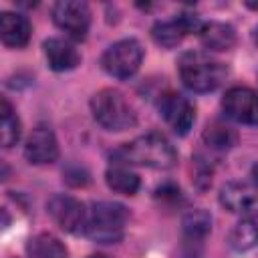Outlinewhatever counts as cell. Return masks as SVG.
<instances>
[{
    "instance_id": "1",
    "label": "cell",
    "mask_w": 258,
    "mask_h": 258,
    "mask_svg": "<svg viewBox=\"0 0 258 258\" xmlns=\"http://www.w3.org/2000/svg\"><path fill=\"white\" fill-rule=\"evenodd\" d=\"M113 157L119 163L141 165V167H151V169H169L177 161L175 147L169 143L165 135L157 131H149L145 135L135 137L133 141L117 149Z\"/></svg>"
},
{
    "instance_id": "2",
    "label": "cell",
    "mask_w": 258,
    "mask_h": 258,
    "mask_svg": "<svg viewBox=\"0 0 258 258\" xmlns=\"http://www.w3.org/2000/svg\"><path fill=\"white\" fill-rule=\"evenodd\" d=\"M177 71L181 83L194 93L216 91L228 77V67L206 52L187 50L177 60Z\"/></svg>"
},
{
    "instance_id": "3",
    "label": "cell",
    "mask_w": 258,
    "mask_h": 258,
    "mask_svg": "<svg viewBox=\"0 0 258 258\" xmlns=\"http://www.w3.org/2000/svg\"><path fill=\"white\" fill-rule=\"evenodd\" d=\"M93 119L107 131H125L137 123L135 109L117 89H101L91 97Z\"/></svg>"
},
{
    "instance_id": "4",
    "label": "cell",
    "mask_w": 258,
    "mask_h": 258,
    "mask_svg": "<svg viewBox=\"0 0 258 258\" xmlns=\"http://www.w3.org/2000/svg\"><path fill=\"white\" fill-rule=\"evenodd\" d=\"M129 212L117 202H95L89 210L85 234L99 244H115L123 238Z\"/></svg>"
},
{
    "instance_id": "5",
    "label": "cell",
    "mask_w": 258,
    "mask_h": 258,
    "mask_svg": "<svg viewBox=\"0 0 258 258\" xmlns=\"http://www.w3.org/2000/svg\"><path fill=\"white\" fill-rule=\"evenodd\" d=\"M143 62V46L137 38H121L113 42L101 56V67L115 79L133 77Z\"/></svg>"
},
{
    "instance_id": "6",
    "label": "cell",
    "mask_w": 258,
    "mask_h": 258,
    "mask_svg": "<svg viewBox=\"0 0 258 258\" xmlns=\"http://www.w3.org/2000/svg\"><path fill=\"white\" fill-rule=\"evenodd\" d=\"M46 214L64 232H71V234L83 232L85 234L89 212L85 210V206L77 198H73L69 194H54L46 202Z\"/></svg>"
},
{
    "instance_id": "7",
    "label": "cell",
    "mask_w": 258,
    "mask_h": 258,
    "mask_svg": "<svg viewBox=\"0 0 258 258\" xmlns=\"http://www.w3.org/2000/svg\"><path fill=\"white\" fill-rule=\"evenodd\" d=\"M54 24L73 40H85L91 26V10L81 0H60L52 6Z\"/></svg>"
},
{
    "instance_id": "8",
    "label": "cell",
    "mask_w": 258,
    "mask_h": 258,
    "mask_svg": "<svg viewBox=\"0 0 258 258\" xmlns=\"http://www.w3.org/2000/svg\"><path fill=\"white\" fill-rule=\"evenodd\" d=\"M157 107H159V115L177 135H185L191 129L196 121V109L187 97L169 91L161 95Z\"/></svg>"
},
{
    "instance_id": "9",
    "label": "cell",
    "mask_w": 258,
    "mask_h": 258,
    "mask_svg": "<svg viewBox=\"0 0 258 258\" xmlns=\"http://www.w3.org/2000/svg\"><path fill=\"white\" fill-rule=\"evenodd\" d=\"M224 113L242 125H258V95L248 87H232L222 99Z\"/></svg>"
},
{
    "instance_id": "10",
    "label": "cell",
    "mask_w": 258,
    "mask_h": 258,
    "mask_svg": "<svg viewBox=\"0 0 258 258\" xmlns=\"http://www.w3.org/2000/svg\"><path fill=\"white\" fill-rule=\"evenodd\" d=\"M202 26H204V22L196 14H179L175 18H171V20L155 22L153 28H151V36L159 46L173 48L183 40V36H187L191 32L200 34Z\"/></svg>"
},
{
    "instance_id": "11",
    "label": "cell",
    "mask_w": 258,
    "mask_h": 258,
    "mask_svg": "<svg viewBox=\"0 0 258 258\" xmlns=\"http://www.w3.org/2000/svg\"><path fill=\"white\" fill-rule=\"evenodd\" d=\"M24 157L34 165L54 163L58 159V141H56L52 129H48L44 125L34 127L26 139Z\"/></svg>"
},
{
    "instance_id": "12",
    "label": "cell",
    "mask_w": 258,
    "mask_h": 258,
    "mask_svg": "<svg viewBox=\"0 0 258 258\" xmlns=\"http://www.w3.org/2000/svg\"><path fill=\"white\" fill-rule=\"evenodd\" d=\"M220 204L228 212H242L248 214L256 210L258 194L256 189L246 181H228L220 189Z\"/></svg>"
},
{
    "instance_id": "13",
    "label": "cell",
    "mask_w": 258,
    "mask_h": 258,
    "mask_svg": "<svg viewBox=\"0 0 258 258\" xmlns=\"http://www.w3.org/2000/svg\"><path fill=\"white\" fill-rule=\"evenodd\" d=\"M44 48V56L48 60V67L56 73H64V71H73L81 64V54L79 50L64 38H46L42 42Z\"/></svg>"
},
{
    "instance_id": "14",
    "label": "cell",
    "mask_w": 258,
    "mask_h": 258,
    "mask_svg": "<svg viewBox=\"0 0 258 258\" xmlns=\"http://www.w3.org/2000/svg\"><path fill=\"white\" fill-rule=\"evenodd\" d=\"M30 20L18 12H2L0 14V38L8 48H22L30 40Z\"/></svg>"
},
{
    "instance_id": "15",
    "label": "cell",
    "mask_w": 258,
    "mask_h": 258,
    "mask_svg": "<svg viewBox=\"0 0 258 258\" xmlns=\"http://www.w3.org/2000/svg\"><path fill=\"white\" fill-rule=\"evenodd\" d=\"M228 242L236 252H246L258 246V210L244 214V218L232 228Z\"/></svg>"
},
{
    "instance_id": "16",
    "label": "cell",
    "mask_w": 258,
    "mask_h": 258,
    "mask_svg": "<svg viewBox=\"0 0 258 258\" xmlns=\"http://www.w3.org/2000/svg\"><path fill=\"white\" fill-rule=\"evenodd\" d=\"M200 40L208 50H230L236 44V30L226 22H206L200 30Z\"/></svg>"
},
{
    "instance_id": "17",
    "label": "cell",
    "mask_w": 258,
    "mask_h": 258,
    "mask_svg": "<svg viewBox=\"0 0 258 258\" xmlns=\"http://www.w3.org/2000/svg\"><path fill=\"white\" fill-rule=\"evenodd\" d=\"M26 258H69V250L54 234L40 232L26 242Z\"/></svg>"
},
{
    "instance_id": "18",
    "label": "cell",
    "mask_w": 258,
    "mask_h": 258,
    "mask_svg": "<svg viewBox=\"0 0 258 258\" xmlns=\"http://www.w3.org/2000/svg\"><path fill=\"white\" fill-rule=\"evenodd\" d=\"M105 181L107 185L117 191V194H123V196H133L137 194L141 181H139V175L135 171H131L127 167V163H119V161H113L107 171H105Z\"/></svg>"
},
{
    "instance_id": "19",
    "label": "cell",
    "mask_w": 258,
    "mask_h": 258,
    "mask_svg": "<svg viewBox=\"0 0 258 258\" xmlns=\"http://www.w3.org/2000/svg\"><path fill=\"white\" fill-rule=\"evenodd\" d=\"M204 143L216 151H228L238 143V133L222 121H212L204 129Z\"/></svg>"
},
{
    "instance_id": "20",
    "label": "cell",
    "mask_w": 258,
    "mask_h": 258,
    "mask_svg": "<svg viewBox=\"0 0 258 258\" xmlns=\"http://www.w3.org/2000/svg\"><path fill=\"white\" fill-rule=\"evenodd\" d=\"M183 236H185V240L191 244H196V242H202L208 234H210V230H212V216L206 212V210H202V208H198V210H191V212H187L185 216H183Z\"/></svg>"
},
{
    "instance_id": "21",
    "label": "cell",
    "mask_w": 258,
    "mask_h": 258,
    "mask_svg": "<svg viewBox=\"0 0 258 258\" xmlns=\"http://www.w3.org/2000/svg\"><path fill=\"white\" fill-rule=\"evenodd\" d=\"M0 117H2V145L12 147L20 139L22 125H20L18 115L14 113V109L6 97H2V101H0Z\"/></svg>"
},
{
    "instance_id": "22",
    "label": "cell",
    "mask_w": 258,
    "mask_h": 258,
    "mask_svg": "<svg viewBox=\"0 0 258 258\" xmlns=\"http://www.w3.org/2000/svg\"><path fill=\"white\" fill-rule=\"evenodd\" d=\"M252 181H254V183L258 185V163H256V165L252 167Z\"/></svg>"
},
{
    "instance_id": "23",
    "label": "cell",
    "mask_w": 258,
    "mask_h": 258,
    "mask_svg": "<svg viewBox=\"0 0 258 258\" xmlns=\"http://www.w3.org/2000/svg\"><path fill=\"white\" fill-rule=\"evenodd\" d=\"M254 42L258 44V24H256V28H254Z\"/></svg>"
},
{
    "instance_id": "24",
    "label": "cell",
    "mask_w": 258,
    "mask_h": 258,
    "mask_svg": "<svg viewBox=\"0 0 258 258\" xmlns=\"http://www.w3.org/2000/svg\"><path fill=\"white\" fill-rule=\"evenodd\" d=\"M89 258H109V256H105V254H93V256H89Z\"/></svg>"
}]
</instances>
